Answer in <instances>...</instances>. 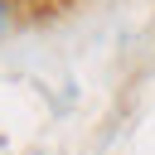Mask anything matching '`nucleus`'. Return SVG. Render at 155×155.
<instances>
[]
</instances>
